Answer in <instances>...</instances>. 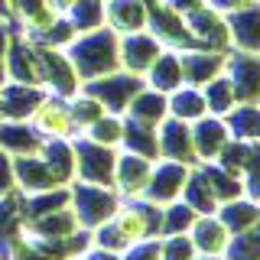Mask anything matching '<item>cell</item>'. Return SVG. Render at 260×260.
I'll return each instance as SVG.
<instances>
[{
	"instance_id": "6da1fadb",
	"label": "cell",
	"mask_w": 260,
	"mask_h": 260,
	"mask_svg": "<svg viewBox=\"0 0 260 260\" xmlns=\"http://www.w3.org/2000/svg\"><path fill=\"white\" fill-rule=\"evenodd\" d=\"M65 55L75 65L81 85H85V81H94V78L111 75V72L120 69V36L108 26L78 32V36L65 46Z\"/></svg>"
},
{
	"instance_id": "7a4b0ae2",
	"label": "cell",
	"mask_w": 260,
	"mask_h": 260,
	"mask_svg": "<svg viewBox=\"0 0 260 260\" xmlns=\"http://www.w3.org/2000/svg\"><path fill=\"white\" fill-rule=\"evenodd\" d=\"M120 202L124 199L117 195L114 185H91V182H72L69 185V205L85 231H94L104 221H111L114 211L120 208Z\"/></svg>"
},
{
	"instance_id": "3957f363",
	"label": "cell",
	"mask_w": 260,
	"mask_h": 260,
	"mask_svg": "<svg viewBox=\"0 0 260 260\" xmlns=\"http://www.w3.org/2000/svg\"><path fill=\"white\" fill-rule=\"evenodd\" d=\"M75 150V182H91V185H114V162H117V150L101 146L88 137H75L72 140Z\"/></svg>"
},
{
	"instance_id": "277c9868",
	"label": "cell",
	"mask_w": 260,
	"mask_h": 260,
	"mask_svg": "<svg viewBox=\"0 0 260 260\" xmlns=\"http://www.w3.org/2000/svg\"><path fill=\"white\" fill-rule=\"evenodd\" d=\"M111 224L117 228V234L127 244L146 241V238H159V208L150 205L146 199H124L120 208L114 211Z\"/></svg>"
},
{
	"instance_id": "5b68a950",
	"label": "cell",
	"mask_w": 260,
	"mask_h": 260,
	"mask_svg": "<svg viewBox=\"0 0 260 260\" xmlns=\"http://www.w3.org/2000/svg\"><path fill=\"white\" fill-rule=\"evenodd\" d=\"M29 127L36 130L43 140H75L78 137V127H75V117H72V111H69V101L49 94V91L43 94V101L32 108Z\"/></svg>"
},
{
	"instance_id": "8992f818",
	"label": "cell",
	"mask_w": 260,
	"mask_h": 260,
	"mask_svg": "<svg viewBox=\"0 0 260 260\" xmlns=\"http://www.w3.org/2000/svg\"><path fill=\"white\" fill-rule=\"evenodd\" d=\"M81 88H85V91H91L98 101L104 104V111L120 114V117H124L127 108H130V101H134V94L143 88V75H134V72L117 69V72H111V75H101V78H94V81H85Z\"/></svg>"
},
{
	"instance_id": "52a82bcc",
	"label": "cell",
	"mask_w": 260,
	"mask_h": 260,
	"mask_svg": "<svg viewBox=\"0 0 260 260\" xmlns=\"http://www.w3.org/2000/svg\"><path fill=\"white\" fill-rule=\"evenodd\" d=\"M39 72H43V88H46L49 94L65 98V101H69L72 94L81 91V78H78L75 65L69 62L65 49L39 43Z\"/></svg>"
},
{
	"instance_id": "ba28073f",
	"label": "cell",
	"mask_w": 260,
	"mask_h": 260,
	"mask_svg": "<svg viewBox=\"0 0 260 260\" xmlns=\"http://www.w3.org/2000/svg\"><path fill=\"white\" fill-rule=\"evenodd\" d=\"M192 176V166L185 162H173V159H156L153 162V173H150V185H146V195L143 199L156 208H166L173 202L182 199L185 192V182Z\"/></svg>"
},
{
	"instance_id": "9c48e42d",
	"label": "cell",
	"mask_w": 260,
	"mask_h": 260,
	"mask_svg": "<svg viewBox=\"0 0 260 260\" xmlns=\"http://www.w3.org/2000/svg\"><path fill=\"white\" fill-rule=\"evenodd\" d=\"M224 75L238 94V104H260V52L228 49Z\"/></svg>"
},
{
	"instance_id": "30bf717a",
	"label": "cell",
	"mask_w": 260,
	"mask_h": 260,
	"mask_svg": "<svg viewBox=\"0 0 260 260\" xmlns=\"http://www.w3.org/2000/svg\"><path fill=\"white\" fill-rule=\"evenodd\" d=\"M7 20H13L16 29L39 43L62 20V10H55L49 0H7Z\"/></svg>"
},
{
	"instance_id": "8fae6325",
	"label": "cell",
	"mask_w": 260,
	"mask_h": 260,
	"mask_svg": "<svg viewBox=\"0 0 260 260\" xmlns=\"http://www.w3.org/2000/svg\"><path fill=\"white\" fill-rule=\"evenodd\" d=\"M153 162L156 159L137 156V153H130V150H117V162H114V189H117L120 199H143L146 185H150Z\"/></svg>"
},
{
	"instance_id": "7c38bea8",
	"label": "cell",
	"mask_w": 260,
	"mask_h": 260,
	"mask_svg": "<svg viewBox=\"0 0 260 260\" xmlns=\"http://www.w3.org/2000/svg\"><path fill=\"white\" fill-rule=\"evenodd\" d=\"M228 49H205V46H192V49H179V62H182V81L185 85H208L211 78H218L224 72Z\"/></svg>"
},
{
	"instance_id": "4fadbf2b",
	"label": "cell",
	"mask_w": 260,
	"mask_h": 260,
	"mask_svg": "<svg viewBox=\"0 0 260 260\" xmlns=\"http://www.w3.org/2000/svg\"><path fill=\"white\" fill-rule=\"evenodd\" d=\"M185 26H189L195 46H205V49H231V36H228V20L224 13H218L215 7H199L189 16H182Z\"/></svg>"
},
{
	"instance_id": "5bb4252c",
	"label": "cell",
	"mask_w": 260,
	"mask_h": 260,
	"mask_svg": "<svg viewBox=\"0 0 260 260\" xmlns=\"http://www.w3.org/2000/svg\"><path fill=\"white\" fill-rule=\"evenodd\" d=\"M162 46L150 29H140V32H130V36H120V69L124 72H134V75H146L156 55L162 52Z\"/></svg>"
},
{
	"instance_id": "9a60e30c",
	"label": "cell",
	"mask_w": 260,
	"mask_h": 260,
	"mask_svg": "<svg viewBox=\"0 0 260 260\" xmlns=\"http://www.w3.org/2000/svg\"><path fill=\"white\" fill-rule=\"evenodd\" d=\"M156 140H159V159H173L195 166V143H192V124H182L176 117H166L156 127Z\"/></svg>"
},
{
	"instance_id": "2e32d148",
	"label": "cell",
	"mask_w": 260,
	"mask_h": 260,
	"mask_svg": "<svg viewBox=\"0 0 260 260\" xmlns=\"http://www.w3.org/2000/svg\"><path fill=\"white\" fill-rule=\"evenodd\" d=\"M192 143H195V162H215L221 156V150L231 143L224 117H215V114L199 117L192 124Z\"/></svg>"
},
{
	"instance_id": "e0dca14e",
	"label": "cell",
	"mask_w": 260,
	"mask_h": 260,
	"mask_svg": "<svg viewBox=\"0 0 260 260\" xmlns=\"http://www.w3.org/2000/svg\"><path fill=\"white\" fill-rule=\"evenodd\" d=\"M104 26L117 36H130L150 26V4L146 0H104Z\"/></svg>"
},
{
	"instance_id": "ac0fdd59",
	"label": "cell",
	"mask_w": 260,
	"mask_h": 260,
	"mask_svg": "<svg viewBox=\"0 0 260 260\" xmlns=\"http://www.w3.org/2000/svg\"><path fill=\"white\" fill-rule=\"evenodd\" d=\"M228 20V36H231V49L241 52H260V4L241 7V10L224 13Z\"/></svg>"
},
{
	"instance_id": "d6986e66",
	"label": "cell",
	"mask_w": 260,
	"mask_h": 260,
	"mask_svg": "<svg viewBox=\"0 0 260 260\" xmlns=\"http://www.w3.org/2000/svg\"><path fill=\"white\" fill-rule=\"evenodd\" d=\"M46 88L39 85H23V81H7L0 85V111L4 120H29L32 108L43 101Z\"/></svg>"
},
{
	"instance_id": "ffe728a7",
	"label": "cell",
	"mask_w": 260,
	"mask_h": 260,
	"mask_svg": "<svg viewBox=\"0 0 260 260\" xmlns=\"http://www.w3.org/2000/svg\"><path fill=\"white\" fill-rule=\"evenodd\" d=\"M189 238L195 244L199 254H211V257H224L228 254V244H231L234 234L228 231V224L218 215H199L189 231Z\"/></svg>"
},
{
	"instance_id": "44dd1931",
	"label": "cell",
	"mask_w": 260,
	"mask_h": 260,
	"mask_svg": "<svg viewBox=\"0 0 260 260\" xmlns=\"http://www.w3.org/2000/svg\"><path fill=\"white\" fill-rule=\"evenodd\" d=\"M43 143L46 140L29 127V120H0V150L10 156H36Z\"/></svg>"
},
{
	"instance_id": "7402d4cb",
	"label": "cell",
	"mask_w": 260,
	"mask_h": 260,
	"mask_svg": "<svg viewBox=\"0 0 260 260\" xmlns=\"http://www.w3.org/2000/svg\"><path fill=\"white\" fill-rule=\"evenodd\" d=\"M143 85L153 88V91H159V94H169V91H176L179 85H185L182 81V62H179V49H162V52L156 55V62L146 69Z\"/></svg>"
},
{
	"instance_id": "603a6c76",
	"label": "cell",
	"mask_w": 260,
	"mask_h": 260,
	"mask_svg": "<svg viewBox=\"0 0 260 260\" xmlns=\"http://www.w3.org/2000/svg\"><path fill=\"white\" fill-rule=\"evenodd\" d=\"M166 108H169V117L182 120V124H195L199 117L208 114L205 94H202V88H195V85H179L176 91H169L166 94Z\"/></svg>"
},
{
	"instance_id": "cb8c5ba5",
	"label": "cell",
	"mask_w": 260,
	"mask_h": 260,
	"mask_svg": "<svg viewBox=\"0 0 260 260\" xmlns=\"http://www.w3.org/2000/svg\"><path fill=\"white\" fill-rule=\"evenodd\" d=\"M215 215L228 224L231 234H244V231H250V228L260 224V205L254 199H247V195H238V199H231V202H221Z\"/></svg>"
},
{
	"instance_id": "d4e9b609",
	"label": "cell",
	"mask_w": 260,
	"mask_h": 260,
	"mask_svg": "<svg viewBox=\"0 0 260 260\" xmlns=\"http://www.w3.org/2000/svg\"><path fill=\"white\" fill-rule=\"evenodd\" d=\"M124 117L130 120H140V124H150V127H159L162 120L169 117V108H166V94L153 91V88H140V91L134 94V101H130V108Z\"/></svg>"
},
{
	"instance_id": "484cf974",
	"label": "cell",
	"mask_w": 260,
	"mask_h": 260,
	"mask_svg": "<svg viewBox=\"0 0 260 260\" xmlns=\"http://www.w3.org/2000/svg\"><path fill=\"white\" fill-rule=\"evenodd\" d=\"M224 124H228L231 140L257 143L260 140V104H234L224 114Z\"/></svg>"
},
{
	"instance_id": "4316f807",
	"label": "cell",
	"mask_w": 260,
	"mask_h": 260,
	"mask_svg": "<svg viewBox=\"0 0 260 260\" xmlns=\"http://www.w3.org/2000/svg\"><path fill=\"white\" fill-rule=\"evenodd\" d=\"M120 150H130V153H137V156H146V159H159L156 127L124 117V143H120Z\"/></svg>"
},
{
	"instance_id": "83f0119b",
	"label": "cell",
	"mask_w": 260,
	"mask_h": 260,
	"mask_svg": "<svg viewBox=\"0 0 260 260\" xmlns=\"http://www.w3.org/2000/svg\"><path fill=\"white\" fill-rule=\"evenodd\" d=\"M195 173L205 179V185L215 192L218 202H231V199H238V195H244V182L234 179L231 173H224L218 162H195Z\"/></svg>"
},
{
	"instance_id": "f1b7e54d",
	"label": "cell",
	"mask_w": 260,
	"mask_h": 260,
	"mask_svg": "<svg viewBox=\"0 0 260 260\" xmlns=\"http://www.w3.org/2000/svg\"><path fill=\"white\" fill-rule=\"evenodd\" d=\"M195 218H199V211L192 205H185L182 199L166 205V208H159V238H166V234H189Z\"/></svg>"
},
{
	"instance_id": "f546056e",
	"label": "cell",
	"mask_w": 260,
	"mask_h": 260,
	"mask_svg": "<svg viewBox=\"0 0 260 260\" xmlns=\"http://www.w3.org/2000/svg\"><path fill=\"white\" fill-rule=\"evenodd\" d=\"M202 94H205L208 114H215V117H224V114L238 104V94H234V88H231V81H228L224 72L218 78H211L208 85H202Z\"/></svg>"
},
{
	"instance_id": "4dcf8cb0",
	"label": "cell",
	"mask_w": 260,
	"mask_h": 260,
	"mask_svg": "<svg viewBox=\"0 0 260 260\" xmlns=\"http://www.w3.org/2000/svg\"><path fill=\"white\" fill-rule=\"evenodd\" d=\"M65 20L72 23L75 32H88V29L104 26V0H75L65 10Z\"/></svg>"
},
{
	"instance_id": "1f68e13d",
	"label": "cell",
	"mask_w": 260,
	"mask_h": 260,
	"mask_svg": "<svg viewBox=\"0 0 260 260\" xmlns=\"http://www.w3.org/2000/svg\"><path fill=\"white\" fill-rule=\"evenodd\" d=\"M81 137H88V140H94L101 146H111V150H120V143H124V117L108 111L104 117H98Z\"/></svg>"
},
{
	"instance_id": "d6a6232c",
	"label": "cell",
	"mask_w": 260,
	"mask_h": 260,
	"mask_svg": "<svg viewBox=\"0 0 260 260\" xmlns=\"http://www.w3.org/2000/svg\"><path fill=\"white\" fill-rule=\"evenodd\" d=\"M69 111H72V117H75L78 137L85 134V130L91 127L98 117H104V114H108V111H104V104L98 101L91 91H85V88H81L78 94H72V98H69Z\"/></svg>"
},
{
	"instance_id": "836d02e7",
	"label": "cell",
	"mask_w": 260,
	"mask_h": 260,
	"mask_svg": "<svg viewBox=\"0 0 260 260\" xmlns=\"http://www.w3.org/2000/svg\"><path fill=\"white\" fill-rule=\"evenodd\" d=\"M182 202L185 205H192L199 215H215L218 205L221 202L215 199V192L205 185V179H202L199 173H195V166H192V176H189V182H185V192H182Z\"/></svg>"
},
{
	"instance_id": "e575fe53",
	"label": "cell",
	"mask_w": 260,
	"mask_h": 260,
	"mask_svg": "<svg viewBox=\"0 0 260 260\" xmlns=\"http://www.w3.org/2000/svg\"><path fill=\"white\" fill-rule=\"evenodd\" d=\"M224 257L228 260H260V224L244 234H234Z\"/></svg>"
},
{
	"instance_id": "d590c367",
	"label": "cell",
	"mask_w": 260,
	"mask_h": 260,
	"mask_svg": "<svg viewBox=\"0 0 260 260\" xmlns=\"http://www.w3.org/2000/svg\"><path fill=\"white\" fill-rule=\"evenodd\" d=\"M7 260H55L43 244L29 241L26 234H16V238L7 241Z\"/></svg>"
},
{
	"instance_id": "8d00e7d4",
	"label": "cell",
	"mask_w": 260,
	"mask_h": 260,
	"mask_svg": "<svg viewBox=\"0 0 260 260\" xmlns=\"http://www.w3.org/2000/svg\"><path fill=\"white\" fill-rule=\"evenodd\" d=\"M199 250L189 234H166L159 238V260H192Z\"/></svg>"
},
{
	"instance_id": "74e56055",
	"label": "cell",
	"mask_w": 260,
	"mask_h": 260,
	"mask_svg": "<svg viewBox=\"0 0 260 260\" xmlns=\"http://www.w3.org/2000/svg\"><path fill=\"white\" fill-rule=\"evenodd\" d=\"M120 260H159V238L127 244V247L120 250Z\"/></svg>"
},
{
	"instance_id": "f35d334b",
	"label": "cell",
	"mask_w": 260,
	"mask_h": 260,
	"mask_svg": "<svg viewBox=\"0 0 260 260\" xmlns=\"http://www.w3.org/2000/svg\"><path fill=\"white\" fill-rule=\"evenodd\" d=\"M16 192V169H13V156L0 150V199Z\"/></svg>"
},
{
	"instance_id": "ab89813d",
	"label": "cell",
	"mask_w": 260,
	"mask_h": 260,
	"mask_svg": "<svg viewBox=\"0 0 260 260\" xmlns=\"http://www.w3.org/2000/svg\"><path fill=\"white\" fill-rule=\"evenodd\" d=\"M7 46H10V26L7 20H0V85H7Z\"/></svg>"
},
{
	"instance_id": "60d3db41",
	"label": "cell",
	"mask_w": 260,
	"mask_h": 260,
	"mask_svg": "<svg viewBox=\"0 0 260 260\" xmlns=\"http://www.w3.org/2000/svg\"><path fill=\"white\" fill-rule=\"evenodd\" d=\"M81 260H120V254H117V250H108V247H94V244H91V247H88L85 254H81Z\"/></svg>"
},
{
	"instance_id": "b9f144b4",
	"label": "cell",
	"mask_w": 260,
	"mask_h": 260,
	"mask_svg": "<svg viewBox=\"0 0 260 260\" xmlns=\"http://www.w3.org/2000/svg\"><path fill=\"white\" fill-rule=\"evenodd\" d=\"M208 7H215L218 13H231V10H241V7L254 4V0H205Z\"/></svg>"
},
{
	"instance_id": "7bdbcfd3",
	"label": "cell",
	"mask_w": 260,
	"mask_h": 260,
	"mask_svg": "<svg viewBox=\"0 0 260 260\" xmlns=\"http://www.w3.org/2000/svg\"><path fill=\"white\" fill-rule=\"evenodd\" d=\"M49 4H52V7H55V10H62V13H65V10H69V7H72V4H75V0H49Z\"/></svg>"
},
{
	"instance_id": "ee69618b",
	"label": "cell",
	"mask_w": 260,
	"mask_h": 260,
	"mask_svg": "<svg viewBox=\"0 0 260 260\" xmlns=\"http://www.w3.org/2000/svg\"><path fill=\"white\" fill-rule=\"evenodd\" d=\"M192 260H228V257H211V254H195Z\"/></svg>"
},
{
	"instance_id": "f6af8a7d",
	"label": "cell",
	"mask_w": 260,
	"mask_h": 260,
	"mask_svg": "<svg viewBox=\"0 0 260 260\" xmlns=\"http://www.w3.org/2000/svg\"><path fill=\"white\" fill-rule=\"evenodd\" d=\"M0 260H7V241H0Z\"/></svg>"
},
{
	"instance_id": "bcb514c9",
	"label": "cell",
	"mask_w": 260,
	"mask_h": 260,
	"mask_svg": "<svg viewBox=\"0 0 260 260\" xmlns=\"http://www.w3.org/2000/svg\"><path fill=\"white\" fill-rule=\"evenodd\" d=\"M59 260H81V257H59Z\"/></svg>"
},
{
	"instance_id": "7dc6e473",
	"label": "cell",
	"mask_w": 260,
	"mask_h": 260,
	"mask_svg": "<svg viewBox=\"0 0 260 260\" xmlns=\"http://www.w3.org/2000/svg\"><path fill=\"white\" fill-rule=\"evenodd\" d=\"M0 120H4V111H0Z\"/></svg>"
},
{
	"instance_id": "c3c4849f",
	"label": "cell",
	"mask_w": 260,
	"mask_h": 260,
	"mask_svg": "<svg viewBox=\"0 0 260 260\" xmlns=\"http://www.w3.org/2000/svg\"><path fill=\"white\" fill-rule=\"evenodd\" d=\"M146 4H153V0H146Z\"/></svg>"
},
{
	"instance_id": "681fc988",
	"label": "cell",
	"mask_w": 260,
	"mask_h": 260,
	"mask_svg": "<svg viewBox=\"0 0 260 260\" xmlns=\"http://www.w3.org/2000/svg\"><path fill=\"white\" fill-rule=\"evenodd\" d=\"M257 4H260V0H257Z\"/></svg>"
}]
</instances>
